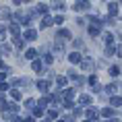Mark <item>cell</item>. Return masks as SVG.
<instances>
[{
  "label": "cell",
  "mask_w": 122,
  "mask_h": 122,
  "mask_svg": "<svg viewBox=\"0 0 122 122\" xmlns=\"http://www.w3.org/2000/svg\"><path fill=\"white\" fill-rule=\"evenodd\" d=\"M31 68H33L35 72H41V71H44V64H41V60H33V62H31Z\"/></svg>",
  "instance_id": "obj_1"
},
{
  "label": "cell",
  "mask_w": 122,
  "mask_h": 122,
  "mask_svg": "<svg viewBox=\"0 0 122 122\" xmlns=\"http://www.w3.org/2000/svg\"><path fill=\"white\" fill-rule=\"evenodd\" d=\"M79 102H81V106H91V102H93V97L85 93V95H81V99H79Z\"/></svg>",
  "instance_id": "obj_2"
},
{
  "label": "cell",
  "mask_w": 122,
  "mask_h": 122,
  "mask_svg": "<svg viewBox=\"0 0 122 122\" xmlns=\"http://www.w3.org/2000/svg\"><path fill=\"white\" fill-rule=\"evenodd\" d=\"M81 66H83L85 71H93V60H89V58L87 60H81Z\"/></svg>",
  "instance_id": "obj_3"
},
{
  "label": "cell",
  "mask_w": 122,
  "mask_h": 122,
  "mask_svg": "<svg viewBox=\"0 0 122 122\" xmlns=\"http://www.w3.org/2000/svg\"><path fill=\"white\" fill-rule=\"evenodd\" d=\"M108 10H110V19H112V17H116V13H118V4H116V2L108 4Z\"/></svg>",
  "instance_id": "obj_4"
},
{
  "label": "cell",
  "mask_w": 122,
  "mask_h": 122,
  "mask_svg": "<svg viewBox=\"0 0 122 122\" xmlns=\"http://www.w3.org/2000/svg\"><path fill=\"white\" fill-rule=\"evenodd\" d=\"M35 37H37V31L27 29V31H25V37H23V39H29V41H31V39H35Z\"/></svg>",
  "instance_id": "obj_5"
},
{
  "label": "cell",
  "mask_w": 122,
  "mask_h": 122,
  "mask_svg": "<svg viewBox=\"0 0 122 122\" xmlns=\"http://www.w3.org/2000/svg\"><path fill=\"white\" fill-rule=\"evenodd\" d=\"M35 13H39V15H44V17H48V6H46V4H37V6H35Z\"/></svg>",
  "instance_id": "obj_6"
},
{
  "label": "cell",
  "mask_w": 122,
  "mask_h": 122,
  "mask_svg": "<svg viewBox=\"0 0 122 122\" xmlns=\"http://www.w3.org/2000/svg\"><path fill=\"white\" fill-rule=\"evenodd\" d=\"M97 114H99V112H97L95 108H89V110H87V118H91V120H95Z\"/></svg>",
  "instance_id": "obj_7"
},
{
  "label": "cell",
  "mask_w": 122,
  "mask_h": 122,
  "mask_svg": "<svg viewBox=\"0 0 122 122\" xmlns=\"http://www.w3.org/2000/svg\"><path fill=\"white\" fill-rule=\"evenodd\" d=\"M37 87H39V91H44V93H46L48 89H50V85H48V81H37Z\"/></svg>",
  "instance_id": "obj_8"
},
{
  "label": "cell",
  "mask_w": 122,
  "mask_h": 122,
  "mask_svg": "<svg viewBox=\"0 0 122 122\" xmlns=\"http://www.w3.org/2000/svg\"><path fill=\"white\" fill-rule=\"evenodd\" d=\"M102 116H103V118H112V116H114V110H112V108H103L102 110Z\"/></svg>",
  "instance_id": "obj_9"
},
{
  "label": "cell",
  "mask_w": 122,
  "mask_h": 122,
  "mask_svg": "<svg viewBox=\"0 0 122 122\" xmlns=\"http://www.w3.org/2000/svg\"><path fill=\"white\" fill-rule=\"evenodd\" d=\"M71 62H81V54H79V52H71Z\"/></svg>",
  "instance_id": "obj_10"
},
{
  "label": "cell",
  "mask_w": 122,
  "mask_h": 122,
  "mask_svg": "<svg viewBox=\"0 0 122 122\" xmlns=\"http://www.w3.org/2000/svg\"><path fill=\"white\" fill-rule=\"evenodd\" d=\"M15 46H17V48H23V46H25V39L21 37V35H17V37H15Z\"/></svg>",
  "instance_id": "obj_11"
},
{
  "label": "cell",
  "mask_w": 122,
  "mask_h": 122,
  "mask_svg": "<svg viewBox=\"0 0 122 122\" xmlns=\"http://www.w3.org/2000/svg\"><path fill=\"white\" fill-rule=\"evenodd\" d=\"M25 56L29 58V60H35V56H37V50H27V52H25Z\"/></svg>",
  "instance_id": "obj_12"
},
{
  "label": "cell",
  "mask_w": 122,
  "mask_h": 122,
  "mask_svg": "<svg viewBox=\"0 0 122 122\" xmlns=\"http://www.w3.org/2000/svg\"><path fill=\"white\" fill-rule=\"evenodd\" d=\"M52 23H54V21H52V17H46V19L41 21V29H46V27H50Z\"/></svg>",
  "instance_id": "obj_13"
},
{
  "label": "cell",
  "mask_w": 122,
  "mask_h": 122,
  "mask_svg": "<svg viewBox=\"0 0 122 122\" xmlns=\"http://www.w3.org/2000/svg\"><path fill=\"white\" fill-rule=\"evenodd\" d=\"M112 106H114V108H118V106H122V97L114 95V97H112Z\"/></svg>",
  "instance_id": "obj_14"
},
{
  "label": "cell",
  "mask_w": 122,
  "mask_h": 122,
  "mask_svg": "<svg viewBox=\"0 0 122 122\" xmlns=\"http://www.w3.org/2000/svg\"><path fill=\"white\" fill-rule=\"evenodd\" d=\"M89 35L91 37H97V35H99V29H97V27H89Z\"/></svg>",
  "instance_id": "obj_15"
},
{
  "label": "cell",
  "mask_w": 122,
  "mask_h": 122,
  "mask_svg": "<svg viewBox=\"0 0 122 122\" xmlns=\"http://www.w3.org/2000/svg\"><path fill=\"white\" fill-rule=\"evenodd\" d=\"M87 6H89L87 2H79V4H75V8H77V10H85Z\"/></svg>",
  "instance_id": "obj_16"
},
{
  "label": "cell",
  "mask_w": 122,
  "mask_h": 122,
  "mask_svg": "<svg viewBox=\"0 0 122 122\" xmlns=\"http://www.w3.org/2000/svg\"><path fill=\"white\" fill-rule=\"evenodd\" d=\"M10 95H13V99H21V91L19 89H13V91H10Z\"/></svg>",
  "instance_id": "obj_17"
},
{
  "label": "cell",
  "mask_w": 122,
  "mask_h": 122,
  "mask_svg": "<svg viewBox=\"0 0 122 122\" xmlns=\"http://www.w3.org/2000/svg\"><path fill=\"white\" fill-rule=\"evenodd\" d=\"M118 72H120L118 66H112V68H110V75H112V77H118Z\"/></svg>",
  "instance_id": "obj_18"
},
{
  "label": "cell",
  "mask_w": 122,
  "mask_h": 122,
  "mask_svg": "<svg viewBox=\"0 0 122 122\" xmlns=\"http://www.w3.org/2000/svg\"><path fill=\"white\" fill-rule=\"evenodd\" d=\"M56 83H58V87H64V85H66V79H64V77H58Z\"/></svg>",
  "instance_id": "obj_19"
},
{
  "label": "cell",
  "mask_w": 122,
  "mask_h": 122,
  "mask_svg": "<svg viewBox=\"0 0 122 122\" xmlns=\"http://www.w3.org/2000/svg\"><path fill=\"white\" fill-rule=\"evenodd\" d=\"M58 35H60V37H71V33L66 31V29H60V31H58Z\"/></svg>",
  "instance_id": "obj_20"
},
{
  "label": "cell",
  "mask_w": 122,
  "mask_h": 122,
  "mask_svg": "<svg viewBox=\"0 0 122 122\" xmlns=\"http://www.w3.org/2000/svg\"><path fill=\"white\" fill-rule=\"evenodd\" d=\"M0 50H2V54H4V56H8V54H10V46H2Z\"/></svg>",
  "instance_id": "obj_21"
},
{
  "label": "cell",
  "mask_w": 122,
  "mask_h": 122,
  "mask_svg": "<svg viewBox=\"0 0 122 122\" xmlns=\"http://www.w3.org/2000/svg\"><path fill=\"white\" fill-rule=\"evenodd\" d=\"M114 46H108V48H106V56H112V54H114Z\"/></svg>",
  "instance_id": "obj_22"
},
{
  "label": "cell",
  "mask_w": 122,
  "mask_h": 122,
  "mask_svg": "<svg viewBox=\"0 0 122 122\" xmlns=\"http://www.w3.org/2000/svg\"><path fill=\"white\" fill-rule=\"evenodd\" d=\"M112 41H114V37H112V33H106V44L112 46Z\"/></svg>",
  "instance_id": "obj_23"
},
{
  "label": "cell",
  "mask_w": 122,
  "mask_h": 122,
  "mask_svg": "<svg viewBox=\"0 0 122 122\" xmlns=\"http://www.w3.org/2000/svg\"><path fill=\"white\" fill-rule=\"evenodd\" d=\"M106 91H108V93H114V91H116V83L108 85V87H106Z\"/></svg>",
  "instance_id": "obj_24"
},
{
  "label": "cell",
  "mask_w": 122,
  "mask_h": 122,
  "mask_svg": "<svg viewBox=\"0 0 122 122\" xmlns=\"http://www.w3.org/2000/svg\"><path fill=\"white\" fill-rule=\"evenodd\" d=\"M4 35H6V27L0 25V39H4Z\"/></svg>",
  "instance_id": "obj_25"
},
{
  "label": "cell",
  "mask_w": 122,
  "mask_h": 122,
  "mask_svg": "<svg viewBox=\"0 0 122 122\" xmlns=\"http://www.w3.org/2000/svg\"><path fill=\"white\" fill-rule=\"evenodd\" d=\"M25 106H27V108H33V110H35V102H33V99H27Z\"/></svg>",
  "instance_id": "obj_26"
},
{
  "label": "cell",
  "mask_w": 122,
  "mask_h": 122,
  "mask_svg": "<svg viewBox=\"0 0 122 122\" xmlns=\"http://www.w3.org/2000/svg\"><path fill=\"white\" fill-rule=\"evenodd\" d=\"M52 21H54V23H62V21H64V17H60V15H58V17H52Z\"/></svg>",
  "instance_id": "obj_27"
},
{
  "label": "cell",
  "mask_w": 122,
  "mask_h": 122,
  "mask_svg": "<svg viewBox=\"0 0 122 122\" xmlns=\"http://www.w3.org/2000/svg\"><path fill=\"white\" fill-rule=\"evenodd\" d=\"M25 122H35V118H27V120Z\"/></svg>",
  "instance_id": "obj_28"
},
{
  "label": "cell",
  "mask_w": 122,
  "mask_h": 122,
  "mask_svg": "<svg viewBox=\"0 0 122 122\" xmlns=\"http://www.w3.org/2000/svg\"><path fill=\"white\" fill-rule=\"evenodd\" d=\"M2 68H4V62H2V60H0V71H2Z\"/></svg>",
  "instance_id": "obj_29"
},
{
  "label": "cell",
  "mask_w": 122,
  "mask_h": 122,
  "mask_svg": "<svg viewBox=\"0 0 122 122\" xmlns=\"http://www.w3.org/2000/svg\"><path fill=\"white\" fill-rule=\"evenodd\" d=\"M60 122H64V120H60Z\"/></svg>",
  "instance_id": "obj_30"
},
{
  "label": "cell",
  "mask_w": 122,
  "mask_h": 122,
  "mask_svg": "<svg viewBox=\"0 0 122 122\" xmlns=\"http://www.w3.org/2000/svg\"><path fill=\"white\" fill-rule=\"evenodd\" d=\"M120 39H122V35H120Z\"/></svg>",
  "instance_id": "obj_31"
}]
</instances>
